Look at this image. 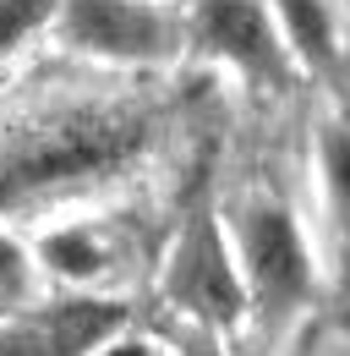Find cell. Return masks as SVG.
<instances>
[{
  "instance_id": "obj_1",
  "label": "cell",
  "mask_w": 350,
  "mask_h": 356,
  "mask_svg": "<svg viewBox=\"0 0 350 356\" xmlns=\"http://www.w3.org/2000/svg\"><path fill=\"white\" fill-rule=\"evenodd\" d=\"M148 121L126 110H77L0 137V209L49 192L60 181L104 176L142 148Z\"/></svg>"
},
{
  "instance_id": "obj_4",
  "label": "cell",
  "mask_w": 350,
  "mask_h": 356,
  "mask_svg": "<svg viewBox=\"0 0 350 356\" xmlns=\"http://www.w3.org/2000/svg\"><path fill=\"white\" fill-rule=\"evenodd\" d=\"M241 247L262 307H290L306 291V247L285 209H252L241 225Z\"/></svg>"
},
{
  "instance_id": "obj_6",
  "label": "cell",
  "mask_w": 350,
  "mask_h": 356,
  "mask_svg": "<svg viewBox=\"0 0 350 356\" xmlns=\"http://www.w3.org/2000/svg\"><path fill=\"white\" fill-rule=\"evenodd\" d=\"M126 312L115 302H60V307L28 318L22 329L0 334V356H83L110 329H121Z\"/></svg>"
},
{
  "instance_id": "obj_9",
  "label": "cell",
  "mask_w": 350,
  "mask_h": 356,
  "mask_svg": "<svg viewBox=\"0 0 350 356\" xmlns=\"http://www.w3.org/2000/svg\"><path fill=\"white\" fill-rule=\"evenodd\" d=\"M323 170H328V192H334L340 214L350 220V115L323 132Z\"/></svg>"
},
{
  "instance_id": "obj_10",
  "label": "cell",
  "mask_w": 350,
  "mask_h": 356,
  "mask_svg": "<svg viewBox=\"0 0 350 356\" xmlns=\"http://www.w3.org/2000/svg\"><path fill=\"white\" fill-rule=\"evenodd\" d=\"M49 6H55V0H0V49L28 39L44 17H49Z\"/></svg>"
},
{
  "instance_id": "obj_2",
  "label": "cell",
  "mask_w": 350,
  "mask_h": 356,
  "mask_svg": "<svg viewBox=\"0 0 350 356\" xmlns=\"http://www.w3.org/2000/svg\"><path fill=\"white\" fill-rule=\"evenodd\" d=\"M170 296L186 312L208 318V323H235L241 318V280L224 258V241L208 214H197L192 230L175 247V268H170Z\"/></svg>"
},
{
  "instance_id": "obj_7",
  "label": "cell",
  "mask_w": 350,
  "mask_h": 356,
  "mask_svg": "<svg viewBox=\"0 0 350 356\" xmlns=\"http://www.w3.org/2000/svg\"><path fill=\"white\" fill-rule=\"evenodd\" d=\"M279 17H285V33H290V44L301 49L306 66L328 72L334 66V28H328L323 0H279Z\"/></svg>"
},
{
  "instance_id": "obj_12",
  "label": "cell",
  "mask_w": 350,
  "mask_h": 356,
  "mask_svg": "<svg viewBox=\"0 0 350 356\" xmlns=\"http://www.w3.org/2000/svg\"><path fill=\"white\" fill-rule=\"evenodd\" d=\"M110 356H148L142 346H121V351H110Z\"/></svg>"
},
{
  "instance_id": "obj_11",
  "label": "cell",
  "mask_w": 350,
  "mask_h": 356,
  "mask_svg": "<svg viewBox=\"0 0 350 356\" xmlns=\"http://www.w3.org/2000/svg\"><path fill=\"white\" fill-rule=\"evenodd\" d=\"M22 285H28V264H22V252L0 236V296H22Z\"/></svg>"
},
{
  "instance_id": "obj_5",
  "label": "cell",
  "mask_w": 350,
  "mask_h": 356,
  "mask_svg": "<svg viewBox=\"0 0 350 356\" xmlns=\"http://www.w3.org/2000/svg\"><path fill=\"white\" fill-rule=\"evenodd\" d=\"M197 39L224 55V60H235L241 72H252L262 83H279V44H274V28H268V17H262L258 0H203L197 6Z\"/></svg>"
},
{
  "instance_id": "obj_8",
  "label": "cell",
  "mask_w": 350,
  "mask_h": 356,
  "mask_svg": "<svg viewBox=\"0 0 350 356\" xmlns=\"http://www.w3.org/2000/svg\"><path fill=\"white\" fill-rule=\"evenodd\" d=\"M44 258H49V268H60V274H72V280H88V274H99V264H104V252L93 247V236H83V230L49 236V241H44Z\"/></svg>"
},
{
  "instance_id": "obj_3",
  "label": "cell",
  "mask_w": 350,
  "mask_h": 356,
  "mask_svg": "<svg viewBox=\"0 0 350 356\" xmlns=\"http://www.w3.org/2000/svg\"><path fill=\"white\" fill-rule=\"evenodd\" d=\"M66 33L72 44L115 60H165L175 49L170 22L137 0H72L66 6Z\"/></svg>"
}]
</instances>
